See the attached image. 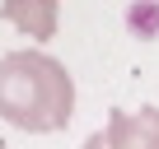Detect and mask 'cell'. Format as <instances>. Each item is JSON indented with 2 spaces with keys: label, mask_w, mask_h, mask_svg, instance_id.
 <instances>
[{
  "label": "cell",
  "mask_w": 159,
  "mask_h": 149,
  "mask_svg": "<svg viewBox=\"0 0 159 149\" xmlns=\"http://www.w3.org/2000/svg\"><path fill=\"white\" fill-rule=\"evenodd\" d=\"M0 117L19 130H66L75 117V79L47 51L0 56Z\"/></svg>",
  "instance_id": "cell-1"
},
{
  "label": "cell",
  "mask_w": 159,
  "mask_h": 149,
  "mask_svg": "<svg viewBox=\"0 0 159 149\" xmlns=\"http://www.w3.org/2000/svg\"><path fill=\"white\" fill-rule=\"evenodd\" d=\"M84 149H159V107L140 112H112L103 130L84 140Z\"/></svg>",
  "instance_id": "cell-2"
},
{
  "label": "cell",
  "mask_w": 159,
  "mask_h": 149,
  "mask_svg": "<svg viewBox=\"0 0 159 149\" xmlns=\"http://www.w3.org/2000/svg\"><path fill=\"white\" fill-rule=\"evenodd\" d=\"M0 19L47 42L56 37V23H61V0H0Z\"/></svg>",
  "instance_id": "cell-3"
},
{
  "label": "cell",
  "mask_w": 159,
  "mask_h": 149,
  "mask_svg": "<svg viewBox=\"0 0 159 149\" xmlns=\"http://www.w3.org/2000/svg\"><path fill=\"white\" fill-rule=\"evenodd\" d=\"M126 23H131L140 37H154V33H159V5H154V0H140V5L126 14Z\"/></svg>",
  "instance_id": "cell-4"
},
{
  "label": "cell",
  "mask_w": 159,
  "mask_h": 149,
  "mask_svg": "<svg viewBox=\"0 0 159 149\" xmlns=\"http://www.w3.org/2000/svg\"><path fill=\"white\" fill-rule=\"evenodd\" d=\"M0 149H5V144H0Z\"/></svg>",
  "instance_id": "cell-5"
}]
</instances>
